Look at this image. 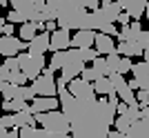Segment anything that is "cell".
I'll return each mask as SVG.
<instances>
[{
  "label": "cell",
  "mask_w": 149,
  "mask_h": 138,
  "mask_svg": "<svg viewBox=\"0 0 149 138\" xmlns=\"http://www.w3.org/2000/svg\"><path fill=\"white\" fill-rule=\"evenodd\" d=\"M13 29H16V25L7 22V25H5V29H2V36H9V38H11V36H13Z\"/></svg>",
  "instance_id": "836d02e7"
},
{
  "label": "cell",
  "mask_w": 149,
  "mask_h": 138,
  "mask_svg": "<svg viewBox=\"0 0 149 138\" xmlns=\"http://www.w3.org/2000/svg\"><path fill=\"white\" fill-rule=\"evenodd\" d=\"M93 89H96V94H102V96H111V94H116V89L111 87V80H109V78H102V80H98L96 85H93Z\"/></svg>",
  "instance_id": "d4e9b609"
},
{
  "label": "cell",
  "mask_w": 149,
  "mask_h": 138,
  "mask_svg": "<svg viewBox=\"0 0 149 138\" xmlns=\"http://www.w3.org/2000/svg\"><path fill=\"white\" fill-rule=\"evenodd\" d=\"M0 127H5V129H16V120H13V114H5L2 118H0Z\"/></svg>",
  "instance_id": "83f0119b"
},
{
  "label": "cell",
  "mask_w": 149,
  "mask_h": 138,
  "mask_svg": "<svg viewBox=\"0 0 149 138\" xmlns=\"http://www.w3.org/2000/svg\"><path fill=\"white\" fill-rule=\"evenodd\" d=\"M18 132H20V138H49V132H45L42 127H25Z\"/></svg>",
  "instance_id": "603a6c76"
},
{
  "label": "cell",
  "mask_w": 149,
  "mask_h": 138,
  "mask_svg": "<svg viewBox=\"0 0 149 138\" xmlns=\"http://www.w3.org/2000/svg\"><path fill=\"white\" fill-rule=\"evenodd\" d=\"M13 120H16V129H25V127H36V116H33L29 109L13 114Z\"/></svg>",
  "instance_id": "d6986e66"
},
{
  "label": "cell",
  "mask_w": 149,
  "mask_h": 138,
  "mask_svg": "<svg viewBox=\"0 0 149 138\" xmlns=\"http://www.w3.org/2000/svg\"><path fill=\"white\" fill-rule=\"evenodd\" d=\"M0 74H2V65H0Z\"/></svg>",
  "instance_id": "7bdbcfd3"
},
{
  "label": "cell",
  "mask_w": 149,
  "mask_h": 138,
  "mask_svg": "<svg viewBox=\"0 0 149 138\" xmlns=\"http://www.w3.org/2000/svg\"><path fill=\"white\" fill-rule=\"evenodd\" d=\"M71 38H74V36H69V29H58V31L51 33L49 49L54 51V54H58V51H69V47H71Z\"/></svg>",
  "instance_id": "30bf717a"
},
{
  "label": "cell",
  "mask_w": 149,
  "mask_h": 138,
  "mask_svg": "<svg viewBox=\"0 0 149 138\" xmlns=\"http://www.w3.org/2000/svg\"><path fill=\"white\" fill-rule=\"evenodd\" d=\"M147 5L149 2H143V0H120V7H123L125 13H129V18L134 22L140 20V16L147 13Z\"/></svg>",
  "instance_id": "9c48e42d"
},
{
  "label": "cell",
  "mask_w": 149,
  "mask_h": 138,
  "mask_svg": "<svg viewBox=\"0 0 149 138\" xmlns=\"http://www.w3.org/2000/svg\"><path fill=\"white\" fill-rule=\"evenodd\" d=\"M7 22H11V25H16V22H22V25H25L27 20H25V16H22L20 11H13V9H11V11L7 13Z\"/></svg>",
  "instance_id": "f546056e"
},
{
  "label": "cell",
  "mask_w": 149,
  "mask_h": 138,
  "mask_svg": "<svg viewBox=\"0 0 149 138\" xmlns=\"http://www.w3.org/2000/svg\"><path fill=\"white\" fill-rule=\"evenodd\" d=\"M58 85V100L65 116L71 123L74 138H109L111 127L118 118V94L96 100H78L69 94L65 78H56Z\"/></svg>",
  "instance_id": "6da1fadb"
},
{
  "label": "cell",
  "mask_w": 149,
  "mask_h": 138,
  "mask_svg": "<svg viewBox=\"0 0 149 138\" xmlns=\"http://www.w3.org/2000/svg\"><path fill=\"white\" fill-rule=\"evenodd\" d=\"M80 78H82L85 82H89V85H96V82H98V80H102L105 76H100V74H98V71H96L93 67H89V69H85V71L80 74Z\"/></svg>",
  "instance_id": "484cf974"
},
{
  "label": "cell",
  "mask_w": 149,
  "mask_h": 138,
  "mask_svg": "<svg viewBox=\"0 0 149 138\" xmlns=\"http://www.w3.org/2000/svg\"><path fill=\"white\" fill-rule=\"evenodd\" d=\"M109 138H129V136H125V134H120V132H116V129H113V132L109 134Z\"/></svg>",
  "instance_id": "d590c367"
},
{
  "label": "cell",
  "mask_w": 149,
  "mask_h": 138,
  "mask_svg": "<svg viewBox=\"0 0 149 138\" xmlns=\"http://www.w3.org/2000/svg\"><path fill=\"white\" fill-rule=\"evenodd\" d=\"M143 58H145V63H149V49H145V54H143Z\"/></svg>",
  "instance_id": "74e56055"
},
{
  "label": "cell",
  "mask_w": 149,
  "mask_h": 138,
  "mask_svg": "<svg viewBox=\"0 0 149 138\" xmlns=\"http://www.w3.org/2000/svg\"><path fill=\"white\" fill-rule=\"evenodd\" d=\"M2 67L9 69V71H20V63H18V58H7L5 63H2Z\"/></svg>",
  "instance_id": "4dcf8cb0"
},
{
  "label": "cell",
  "mask_w": 149,
  "mask_h": 138,
  "mask_svg": "<svg viewBox=\"0 0 149 138\" xmlns=\"http://www.w3.org/2000/svg\"><path fill=\"white\" fill-rule=\"evenodd\" d=\"M93 69L98 71L100 76H105V78H109L111 76V69H109V65H107V60H105V56H100L96 63H93Z\"/></svg>",
  "instance_id": "4316f807"
},
{
  "label": "cell",
  "mask_w": 149,
  "mask_h": 138,
  "mask_svg": "<svg viewBox=\"0 0 149 138\" xmlns=\"http://www.w3.org/2000/svg\"><path fill=\"white\" fill-rule=\"evenodd\" d=\"M129 138H149V107H145L140 114V120L131 127Z\"/></svg>",
  "instance_id": "e0dca14e"
},
{
  "label": "cell",
  "mask_w": 149,
  "mask_h": 138,
  "mask_svg": "<svg viewBox=\"0 0 149 138\" xmlns=\"http://www.w3.org/2000/svg\"><path fill=\"white\" fill-rule=\"evenodd\" d=\"M5 25H7V20L0 16V38H2V29H5Z\"/></svg>",
  "instance_id": "8d00e7d4"
},
{
  "label": "cell",
  "mask_w": 149,
  "mask_h": 138,
  "mask_svg": "<svg viewBox=\"0 0 149 138\" xmlns=\"http://www.w3.org/2000/svg\"><path fill=\"white\" fill-rule=\"evenodd\" d=\"M49 138H74L71 134H49Z\"/></svg>",
  "instance_id": "e575fe53"
},
{
  "label": "cell",
  "mask_w": 149,
  "mask_h": 138,
  "mask_svg": "<svg viewBox=\"0 0 149 138\" xmlns=\"http://www.w3.org/2000/svg\"><path fill=\"white\" fill-rule=\"evenodd\" d=\"M147 22H149V5H147ZM147 31H149V29H147Z\"/></svg>",
  "instance_id": "ab89813d"
},
{
  "label": "cell",
  "mask_w": 149,
  "mask_h": 138,
  "mask_svg": "<svg viewBox=\"0 0 149 138\" xmlns=\"http://www.w3.org/2000/svg\"><path fill=\"white\" fill-rule=\"evenodd\" d=\"M0 98H2V96H0ZM0 105H2V100H0Z\"/></svg>",
  "instance_id": "ee69618b"
},
{
  "label": "cell",
  "mask_w": 149,
  "mask_h": 138,
  "mask_svg": "<svg viewBox=\"0 0 149 138\" xmlns=\"http://www.w3.org/2000/svg\"><path fill=\"white\" fill-rule=\"evenodd\" d=\"M85 60H82L80 56V49H69L67 51V63H65V67H62L60 71V78H65L67 82L76 80V78H80V74L85 71Z\"/></svg>",
  "instance_id": "277c9868"
},
{
  "label": "cell",
  "mask_w": 149,
  "mask_h": 138,
  "mask_svg": "<svg viewBox=\"0 0 149 138\" xmlns=\"http://www.w3.org/2000/svg\"><path fill=\"white\" fill-rule=\"evenodd\" d=\"M0 63H5V60H2V56H0Z\"/></svg>",
  "instance_id": "b9f144b4"
},
{
  "label": "cell",
  "mask_w": 149,
  "mask_h": 138,
  "mask_svg": "<svg viewBox=\"0 0 149 138\" xmlns=\"http://www.w3.org/2000/svg\"><path fill=\"white\" fill-rule=\"evenodd\" d=\"M18 63H20V71H22V74L27 76V80H31V82L38 80V78L45 74V69L49 67L47 60H45V56H31L29 51L20 54Z\"/></svg>",
  "instance_id": "3957f363"
},
{
  "label": "cell",
  "mask_w": 149,
  "mask_h": 138,
  "mask_svg": "<svg viewBox=\"0 0 149 138\" xmlns=\"http://www.w3.org/2000/svg\"><path fill=\"white\" fill-rule=\"evenodd\" d=\"M118 22H120V27H129L134 20L129 18V13H125V11H123V13H120V18H118Z\"/></svg>",
  "instance_id": "d6a6232c"
},
{
  "label": "cell",
  "mask_w": 149,
  "mask_h": 138,
  "mask_svg": "<svg viewBox=\"0 0 149 138\" xmlns=\"http://www.w3.org/2000/svg\"><path fill=\"white\" fill-rule=\"evenodd\" d=\"M2 7H7V2H5V0H0V9H2Z\"/></svg>",
  "instance_id": "f35d334b"
},
{
  "label": "cell",
  "mask_w": 149,
  "mask_h": 138,
  "mask_svg": "<svg viewBox=\"0 0 149 138\" xmlns=\"http://www.w3.org/2000/svg\"><path fill=\"white\" fill-rule=\"evenodd\" d=\"M118 54L123 58H131V56H140V54H145V49L138 43H118Z\"/></svg>",
  "instance_id": "ffe728a7"
},
{
  "label": "cell",
  "mask_w": 149,
  "mask_h": 138,
  "mask_svg": "<svg viewBox=\"0 0 149 138\" xmlns=\"http://www.w3.org/2000/svg\"><path fill=\"white\" fill-rule=\"evenodd\" d=\"M143 33V29H140V22H131L129 27H123L118 33V43H136L138 36Z\"/></svg>",
  "instance_id": "ac0fdd59"
},
{
  "label": "cell",
  "mask_w": 149,
  "mask_h": 138,
  "mask_svg": "<svg viewBox=\"0 0 149 138\" xmlns=\"http://www.w3.org/2000/svg\"><path fill=\"white\" fill-rule=\"evenodd\" d=\"M120 13H123V7H120V2H109V0H102L100 9H98V11H93L96 20H98V31H102L107 25L118 22Z\"/></svg>",
  "instance_id": "5b68a950"
},
{
  "label": "cell",
  "mask_w": 149,
  "mask_h": 138,
  "mask_svg": "<svg viewBox=\"0 0 149 138\" xmlns=\"http://www.w3.org/2000/svg\"><path fill=\"white\" fill-rule=\"evenodd\" d=\"M58 107H60V100H58V98H36V100L29 105V112L33 114V116H38V114L58 112Z\"/></svg>",
  "instance_id": "8fae6325"
},
{
  "label": "cell",
  "mask_w": 149,
  "mask_h": 138,
  "mask_svg": "<svg viewBox=\"0 0 149 138\" xmlns=\"http://www.w3.org/2000/svg\"><path fill=\"white\" fill-rule=\"evenodd\" d=\"M65 63H67V51H58V54L51 56V63H49L47 69H49V71H62Z\"/></svg>",
  "instance_id": "cb8c5ba5"
},
{
  "label": "cell",
  "mask_w": 149,
  "mask_h": 138,
  "mask_svg": "<svg viewBox=\"0 0 149 138\" xmlns=\"http://www.w3.org/2000/svg\"><path fill=\"white\" fill-rule=\"evenodd\" d=\"M136 100H138V105L143 107V109H145V107H149V91H138Z\"/></svg>",
  "instance_id": "1f68e13d"
},
{
  "label": "cell",
  "mask_w": 149,
  "mask_h": 138,
  "mask_svg": "<svg viewBox=\"0 0 149 138\" xmlns=\"http://www.w3.org/2000/svg\"><path fill=\"white\" fill-rule=\"evenodd\" d=\"M96 33L98 31H76L71 38V49H91V45H96Z\"/></svg>",
  "instance_id": "2e32d148"
},
{
  "label": "cell",
  "mask_w": 149,
  "mask_h": 138,
  "mask_svg": "<svg viewBox=\"0 0 149 138\" xmlns=\"http://www.w3.org/2000/svg\"><path fill=\"white\" fill-rule=\"evenodd\" d=\"M36 36H38V25H33V22H25V25L20 27V40H22V43L29 45Z\"/></svg>",
  "instance_id": "7402d4cb"
},
{
  "label": "cell",
  "mask_w": 149,
  "mask_h": 138,
  "mask_svg": "<svg viewBox=\"0 0 149 138\" xmlns=\"http://www.w3.org/2000/svg\"><path fill=\"white\" fill-rule=\"evenodd\" d=\"M105 60H107V65H109V69H111V74L125 76L127 71H131V69H134L131 60H129V58H123L120 54H111V56H107Z\"/></svg>",
  "instance_id": "4fadbf2b"
},
{
  "label": "cell",
  "mask_w": 149,
  "mask_h": 138,
  "mask_svg": "<svg viewBox=\"0 0 149 138\" xmlns=\"http://www.w3.org/2000/svg\"><path fill=\"white\" fill-rule=\"evenodd\" d=\"M118 98H120V102H125V105H129V107H134V105H138V100H136V94H134V89L129 87V82L125 85V87H120L118 91Z\"/></svg>",
  "instance_id": "44dd1931"
},
{
  "label": "cell",
  "mask_w": 149,
  "mask_h": 138,
  "mask_svg": "<svg viewBox=\"0 0 149 138\" xmlns=\"http://www.w3.org/2000/svg\"><path fill=\"white\" fill-rule=\"evenodd\" d=\"M22 49H29V45L27 43H22L20 38H16V36H2L0 38V56H7V58H18L20 54L18 51H22Z\"/></svg>",
  "instance_id": "52a82bcc"
},
{
  "label": "cell",
  "mask_w": 149,
  "mask_h": 138,
  "mask_svg": "<svg viewBox=\"0 0 149 138\" xmlns=\"http://www.w3.org/2000/svg\"><path fill=\"white\" fill-rule=\"evenodd\" d=\"M33 91L38 94V98H56L58 96V85H56V78H54V71L45 69V74L38 78V80L31 82Z\"/></svg>",
  "instance_id": "8992f818"
},
{
  "label": "cell",
  "mask_w": 149,
  "mask_h": 138,
  "mask_svg": "<svg viewBox=\"0 0 149 138\" xmlns=\"http://www.w3.org/2000/svg\"><path fill=\"white\" fill-rule=\"evenodd\" d=\"M36 123L49 134H69L71 132V123L65 116V112H49V114H38Z\"/></svg>",
  "instance_id": "7a4b0ae2"
},
{
  "label": "cell",
  "mask_w": 149,
  "mask_h": 138,
  "mask_svg": "<svg viewBox=\"0 0 149 138\" xmlns=\"http://www.w3.org/2000/svg\"><path fill=\"white\" fill-rule=\"evenodd\" d=\"M0 118H2V107H0Z\"/></svg>",
  "instance_id": "60d3db41"
},
{
  "label": "cell",
  "mask_w": 149,
  "mask_h": 138,
  "mask_svg": "<svg viewBox=\"0 0 149 138\" xmlns=\"http://www.w3.org/2000/svg\"><path fill=\"white\" fill-rule=\"evenodd\" d=\"M69 94L74 98H78V100H96V96H98L93 85L85 82L82 78H76V80L69 82Z\"/></svg>",
  "instance_id": "ba28073f"
},
{
  "label": "cell",
  "mask_w": 149,
  "mask_h": 138,
  "mask_svg": "<svg viewBox=\"0 0 149 138\" xmlns=\"http://www.w3.org/2000/svg\"><path fill=\"white\" fill-rule=\"evenodd\" d=\"M96 51L100 56H111V54H118V45L113 43L111 36H105V33H96Z\"/></svg>",
  "instance_id": "5bb4252c"
},
{
  "label": "cell",
  "mask_w": 149,
  "mask_h": 138,
  "mask_svg": "<svg viewBox=\"0 0 149 138\" xmlns=\"http://www.w3.org/2000/svg\"><path fill=\"white\" fill-rule=\"evenodd\" d=\"M49 45H51V36L47 31H42L29 43V49L27 51H29L31 56H45V51L49 49Z\"/></svg>",
  "instance_id": "9a60e30c"
},
{
  "label": "cell",
  "mask_w": 149,
  "mask_h": 138,
  "mask_svg": "<svg viewBox=\"0 0 149 138\" xmlns=\"http://www.w3.org/2000/svg\"><path fill=\"white\" fill-rule=\"evenodd\" d=\"M134 80L138 82V91H149V63H134Z\"/></svg>",
  "instance_id": "7c38bea8"
},
{
  "label": "cell",
  "mask_w": 149,
  "mask_h": 138,
  "mask_svg": "<svg viewBox=\"0 0 149 138\" xmlns=\"http://www.w3.org/2000/svg\"><path fill=\"white\" fill-rule=\"evenodd\" d=\"M109 80H111V87L116 89V91H118L120 87H125V85H127L125 76H120V74H111V76H109Z\"/></svg>",
  "instance_id": "f1b7e54d"
}]
</instances>
